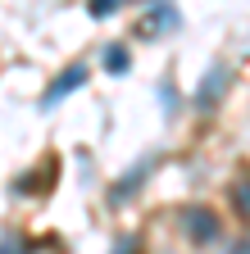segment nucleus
I'll return each mask as SVG.
<instances>
[{"instance_id": "nucleus-5", "label": "nucleus", "mask_w": 250, "mask_h": 254, "mask_svg": "<svg viewBox=\"0 0 250 254\" xmlns=\"http://www.w3.org/2000/svg\"><path fill=\"white\" fill-rule=\"evenodd\" d=\"M232 195H237V213L246 218V182H237V190H232Z\"/></svg>"}, {"instance_id": "nucleus-4", "label": "nucleus", "mask_w": 250, "mask_h": 254, "mask_svg": "<svg viewBox=\"0 0 250 254\" xmlns=\"http://www.w3.org/2000/svg\"><path fill=\"white\" fill-rule=\"evenodd\" d=\"M105 68L109 73H128V50H123V46H109L105 50Z\"/></svg>"}, {"instance_id": "nucleus-6", "label": "nucleus", "mask_w": 250, "mask_h": 254, "mask_svg": "<svg viewBox=\"0 0 250 254\" xmlns=\"http://www.w3.org/2000/svg\"><path fill=\"white\" fill-rule=\"evenodd\" d=\"M91 14H96V18H105V14H114V0H100V5H91Z\"/></svg>"}, {"instance_id": "nucleus-3", "label": "nucleus", "mask_w": 250, "mask_h": 254, "mask_svg": "<svg viewBox=\"0 0 250 254\" xmlns=\"http://www.w3.org/2000/svg\"><path fill=\"white\" fill-rule=\"evenodd\" d=\"M173 23H177V14H173V9H150V14L141 18V27H137V32H141V37H150L155 27H173Z\"/></svg>"}, {"instance_id": "nucleus-2", "label": "nucleus", "mask_w": 250, "mask_h": 254, "mask_svg": "<svg viewBox=\"0 0 250 254\" xmlns=\"http://www.w3.org/2000/svg\"><path fill=\"white\" fill-rule=\"evenodd\" d=\"M82 82H86V68L78 64V68H69L64 77H59V82H55V86H50V91L41 95V105H55V100H64V95H69V91H78Z\"/></svg>"}, {"instance_id": "nucleus-1", "label": "nucleus", "mask_w": 250, "mask_h": 254, "mask_svg": "<svg viewBox=\"0 0 250 254\" xmlns=\"http://www.w3.org/2000/svg\"><path fill=\"white\" fill-rule=\"evenodd\" d=\"M182 227H186V236H191V241H214L218 236V218L209 213V209H186L182 213Z\"/></svg>"}]
</instances>
